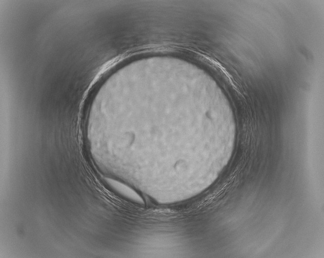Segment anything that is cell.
<instances>
[{
    "instance_id": "1",
    "label": "cell",
    "mask_w": 324,
    "mask_h": 258,
    "mask_svg": "<svg viewBox=\"0 0 324 258\" xmlns=\"http://www.w3.org/2000/svg\"><path fill=\"white\" fill-rule=\"evenodd\" d=\"M206 126L198 119L173 117L165 119V121H136L111 115L106 124L105 133L113 145L127 142L129 145L140 139L153 140L155 138L156 141L181 144L198 141L206 133Z\"/></svg>"
},
{
    "instance_id": "2",
    "label": "cell",
    "mask_w": 324,
    "mask_h": 258,
    "mask_svg": "<svg viewBox=\"0 0 324 258\" xmlns=\"http://www.w3.org/2000/svg\"><path fill=\"white\" fill-rule=\"evenodd\" d=\"M105 180L112 189L119 193L135 201L141 202V198L137 193L124 183L110 177H105Z\"/></svg>"
}]
</instances>
